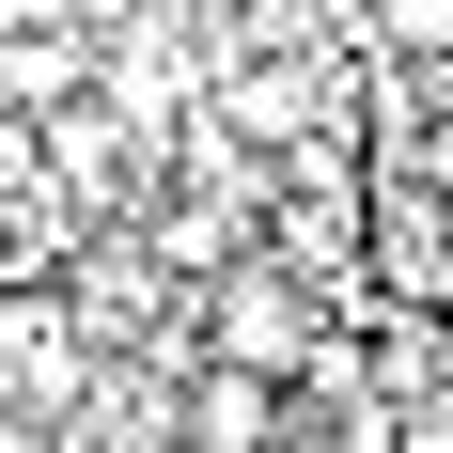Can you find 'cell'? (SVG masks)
<instances>
[{"label": "cell", "mask_w": 453, "mask_h": 453, "mask_svg": "<svg viewBox=\"0 0 453 453\" xmlns=\"http://www.w3.org/2000/svg\"><path fill=\"white\" fill-rule=\"evenodd\" d=\"M203 360H250V375H297L313 360V297L266 266V250H219V281H203Z\"/></svg>", "instance_id": "cell-1"}, {"label": "cell", "mask_w": 453, "mask_h": 453, "mask_svg": "<svg viewBox=\"0 0 453 453\" xmlns=\"http://www.w3.org/2000/svg\"><path fill=\"white\" fill-rule=\"evenodd\" d=\"M173 453H281V375L203 360V375H188V407H173Z\"/></svg>", "instance_id": "cell-2"}, {"label": "cell", "mask_w": 453, "mask_h": 453, "mask_svg": "<svg viewBox=\"0 0 453 453\" xmlns=\"http://www.w3.org/2000/svg\"><path fill=\"white\" fill-rule=\"evenodd\" d=\"M0 375H16V391H63V328H47V313H0Z\"/></svg>", "instance_id": "cell-3"}]
</instances>
